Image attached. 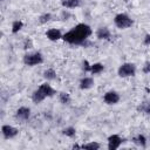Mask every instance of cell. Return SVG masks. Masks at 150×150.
Listing matches in <instances>:
<instances>
[{
	"instance_id": "obj_14",
	"label": "cell",
	"mask_w": 150,
	"mask_h": 150,
	"mask_svg": "<svg viewBox=\"0 0 150 150\" xmlns=\"http://www.w3.org/2000/svg\"><path fill=\"white\" fill-rule=\"evenodd\" d=\"M45 98H46V96L42 94V91H41L39 88L32 94V100H33V102H35V103H40V102H42Z\"/></svg>"
},
{
	"instance_id": "obj_7",
	"label": "cell",
	"mask_w": 150,
	"mask_h": 150,
	"mask_svg": "<svg viewBox=\"0 0 150 150\" xmlns=\"http://www.w3.org/2000/svg\"><path fill=\"white\" fill-rule=\"evenodd\" d=\"M122 143V138L118 135H111L108 137V149L109 150H115L117 149Z\"/></svg>"
},
{
	"instance_id": "obj_9",
	"label": "cell",
	"mask_w": 150,
	"mask_h": 150,
	"mask_svg": "<svg viewBox=\"0 0 150 150\" xmlns=\"http://www.w3.org/2000/svg\"><path fill=\"white\" fill-rule=\"evenodd\" d=\"M96 36L100 40H110L111 34H110V30L107 27H100L96 32Z\"/></svg>"
},
{
	"instance_id": "obj_19",
	"label": "cell",
	"mask_w": 150,
	"mask_h": 150,
	"mask_svg": "<svg viewBox=\"0 0 150 150\" xmlns=\"http://www.w3.org/2000/svg\"><path fill=\"white\" fill-rule=\"evenodd\" d=\"M59 100L62 104H69L70 103V96H69L68 93H60Z\"/></svg>"
},
{
	"instance_id": "obj_16",
	"label": "cell",
	"mask_w": 150,
	"mask_h": 150,
	"mask_svg": "<svg viewBox=\"0 0 150 150\" xmlns=\"http://www.w3.org/2000/svg\"><path fill=\"white\" fill-rule=\"evenodd\" d=\"M43 77H45L46 80H48V81H52V80H54V79L56 77V73H55V70L52 69V68L46 69V70L43 71Z\"/></svg>"
},
{
	"instance_id": "obj_24",
	"label": "cell",
	"mask_w": 150,
	"mask_h": 150,
	"mask_svg": "<svg viewBox=\"0 0 150 150\" xmlns=\"http://www.w3.org/2000/svg\"><path fill=\"white\" fill-rule=\"evenodd\" d=\"M32 47H33L32 40H29V39H26V40H25V45H23V48H25V49H28V48H32Z\"/></svg>"
},
{
	"instance_id": "obj_6",
	"label": "cell",
	"mask_w": 150,
	"mask_h": 150,
	"mask_svg": "<svg viewBox=\"0 0 150 150\" xmlns=\"http://www.w3.org/2000/svg\"><path fill=\"white\" fill-rule=\"evenodd\" d=\"M103 100L107 104H116L118 101H120V95L114 91V90H110V91H107L103 96Z\"/></svg>"
},
{
	"instance_id": "obj_26",
	"label": "cell",
	"mask_w": 150,
	"mask_h": 150,
	"mask_svg": "<svg viewBox=\"0 0 150 150\" xmlns=\"http://www.w3.org/2000/svg\"><path fill=\"white\" fill-rule=\"evenodd\" d=\"M143 73H145V74L150 73V62H146V63L144 64V67H143Z\"/></svg>"
},
{
	"instance_id": "obj_15",
	"label": "cell",
	"mask_w": 150,
	"mask_h": 150,
	"mask_svg": "<svg viewBox=\"0 0 150 150\" xmlns=\"http://www.w3.org/2000/svg\"><path fill=\"white\" fill-rule=\"evenodd\" d=\"M103 69H104V66H103L102 63L97 62V63L91 64V67H90V73H91V74H100Z\"/></svg>"
},
{
	"instance_id": "obj_13",
	"label": "cell",
	"mask_w": 150,
	"mask_h": 150,
	"mask_svg": "<svg viewBox=\"0 0 150 150\" xmlns=\"http://www.w3.org/2000/svg\"><path fill=\"white\" fill-rule=\"evenodd\" d=\"M94 84V80L91 77H83L80 81V88L81 89H89Z\"/></svg>"
},
{
	"instance_id": "obj_8",
	"label": "cell",
	"mask_w": 150,
	"mask_h": 150,
	"mask_svg": "<svg viewBox=\"0 0 150 150\" xmlns=\"http://www.w3.org/2000/svg\"><path fill=\"white\" fill-rule=\"evenodd\" d=\"M29 116H30V109L27 107H21L15 112V117L20 121H27L29 118Z\"/></svg>"
},
{
	"instance_id": "obj_22",
	"label": "cell",
	"mask_w": 150,
	"mask_h": 150,
	"mask_svg": "<svg viewBox=\"0 0 150 150\" xmlns=\"http://www.w3.org/2000/svg\"><path fill=\"white\" fill-rule=\"evenodd\" d=\"M75 132H76V130H75L73 127H68V128H64V129L62 130V134L66 135V136H68V137L75 136Z\"/></svg>"
},
{
	"instance_id": "obj_1",
	"label": "cell",
	"mask_w": 150,
	"mask_h": 150,
	"mask_svg": "<svg viewBox=\"0 0 150 150\" xmlns=\"http://www.w3.org/2000/svg\"><path fill=\"white\" fill-rule=\"evenodd\" d=\"M91 28L86 23H79L69 32H67L62 39L70 45H84L87 39L91 35Z\"/></svg>"
},
{
	"instance_id": "obj_10",
	"label": "cell",
	"mask_w": 150,
	"mask_h": 150,
	"mask_svg": "<svg viewBox=\"0 0 150 150\" xmlns=\"http://www.w3.org/2000/svg\"><path fill=\"white\" fill-rule=\"evenodd\" d=\"M46 36H47L50 41H57L59 39L62 38V34H61V32H60L59 29L52 28V29H48V30L46 32Z\"/></svg>"
},
{
	"instance_id": "obj_3",
	"label": "cell",
	"mask_w": 150,
	"mask_h": 150,
	"mask_svg": "<svg viewBox=\"0 0 150 150\" xmlns=\"http://www.w3.org/2000/svg\"><path fill=\"white\" fill-rule=\"evenodd\" d=\"M43 62V56L41 53L35 52V53H29L23 56V63L26 66H36Z\"/></svg>"
},
{
	"instance_id": "obj_27",
	"label": "cell",
	"mask_w": 150,
	"mask_h": 150,
	"mask_svg": "<svg viewBox=\"0 0 150 150\" xmlns=\"http://www.w3.org/2000/svg\"><path fill=\"white\" fill-rule=\"evenodd\" d=\"M143 42H144V45H146V46H148V45H150V34H146V35H145L144 41H143Z\"/></svg>"
},
{
	"instance_id": "obj_2",
	"label": "cell",
	"mask_w": 150,
	"mask_h": 150,
	"mask_svg": "<svg viewBox=\"0 0 150 150\" xmlns=\"http://www.w3.org/2000/svg\"><path fill=\"white\" fill-rule=\"evenodd\" d=\"M114 22L116 25V27H118L120 29H125V28H129L132 26V20L124 13H121V14H117L114 19Z\"/></svg>"
},
{
	"instance_id": "obj_5",
	"label": "cell",
	"mask_w": 150,
	"mask_h": 150,
	"mask_svg": "<svg viewBox=\"0 0 150 150\" xmlns=\"http://www.w3.org/2000/svg\"><path fill=\"white\" fill-rule=\"evenodd\" d=\"M1 132H2V136L8 139V138L15 137V136L18 135L19 130H18L16 128L9 125V124H5V125H2V128H1Z\"/></svg>"
},
{
	"instance_id": "obj_21",
	"label": "cell",
	"mask_w": 150,
	"mask_h": 150,
	"mask_svg": "<svg viewBox=\"0 0 150 150\" xmlns=\"http://www.w3.org/2000/svg\"><path fill=\"white\" fill-rule=\"evenodd\" d=\"M137 109H138L139 111L145 112L146 115H150V102H144V103H142Z\"/></svg>"
},
{
	"instance_id": "obj_23",
	"label": "cell",
	"mask_w": 150,
	"mask_h": 150,
	"mask_svg": "<svg viewBox=\"0 0 150 150\" xmlns=\"http://www.w3.org/2000/svg\"><path fill=\"white\" fill-rule=\"evenodd\" d=\"M50 19H52V15H50L49 13H46V14H42V15L40 16L39 21H40V23H46V22H48Z\"/></svg>"
},
{
	"instance_id": "obj_18",
	"label": "cell",
	"mask_w": 150,
	"mask_h": 150,
	"mask_svg": "<svg viewBox=\"0 0 150 150\" xmlns=\"http://www.w3.org/2000/svg\"><path fill=\"white\" fill-rule=\"evenodd\" d=\"M81 149H86V150H97V149H100V144L96 143V142H90V143H87V144L81 145Z\"/></svg>"
},
{
	"instance_id": "obj_11",
	"label": "cell",
	"mask_w": 150,
	"mask_h": 150,
	"mask_svg": "<svg viewBox=\"0 0 150 150\" xmlns=\"http://www.w3.org/2000/svg\"><path fill=\"white\" fill-rule=\"evenodd\" d=\"M39 89L42 91V94H43L46 97H52V96H54V95L56 94V91H55L48 83H42V84L39 87Z\"/></svg>"
},
{
	"instance_id": "obj_20",
	"label": "cell",
	"mask_w": 150,
	"mask_h": 150,
	"mask_svg": "<svg viewBox=\"0 0 150 150\" xmlns=\"http://www.w3.org/2000/svg\"><path fill=\"white\" fill-rule=\"evenodd\" d=\"M22 26H23V23H22V21H20V20H16V21H14L13 22V25H12V33H18L21 28H22Z\"/></svg>"
},
{
	"instance_id": "obj_25",
	"label": "cell",
	"mask_w": 150,
	"mask_h": 150,
	"mask_svg": "<svg viewBox=\"0 0 150 150\" xmlns=\"http://www.w3.org/2000/svg\"><path fill=\"white\" fill-rule=\"evenodd\" d=\"M82 64H83V67H82V68H83V70H84V71H90V67H91V66L88 63V61H87V60H84Z\"/></svg>"
},
{
	"instance_id": "obj_17",
	"label": "cell",
	"mask_w": 150,
	"mask_h": 150,
	"mask_svg": "<svg viewBox=\"0 0 150 150\" xmlns=\"http://www.w3.org/2000/svg\"><path fill=\"white\" fill-rule=\"evenodd\" d=\"M132 141H134V143L137 144V145H141V146H145V145H146V138H145L143 135L136 136Z\"/></svg>"
},
{
	"instance_id": "obj_12",
	"label": "cell",
	"mask_w": 150,
	"mask_h": 150,
	"mask_svg": "<svg viewBox=\"0 0 150 150\" xmlns=\"http://www.w3.org/2000/svg\"><path fill=\"white\" fill-rule=\"evenodd\" d=\"M61 5L66 8H76L81 5L80 0H61Z\"/></svg>"
},
{
	"instance_id": "obj_4",
	"label": "cell",
	"mask_w": 150,
	"mask_h": 150,
	"mask_svg": "<svg viewBox=\"0 0 150 150\" xmlns=\"http://www.w3.org/2000/svg\"><path fill=\"white\" fill-rule=\"evenodd\" d=\"M118 76L121 77H130L136 74V66L134 63H123L118 68Z\"/></svg>"
}]
</instances>
